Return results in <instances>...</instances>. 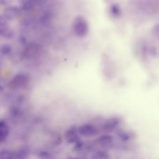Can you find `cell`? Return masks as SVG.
I'll return each mask as SVG.
<instances>
[{
	"label": "cell",
	"mask_w": 159,
	"mask_h": 159,
	"mask_svg": "<svg viewBox=\"0 0 159 159\" xmlns=\"http://www.w3.org/2000/svg\"><path fill=\"white\" fill-rule=\"evenodd\" d=\"M30 76L26 73H19L16 74L8 84L9 88L12 89L24 88L28 84Z\"/></svg>",
	"instance_id": "obj_1"
},
{
	"label": "cell",
	"mask_w": 159,
	"mask_h": 159,
	"mask_svg": "<svg viewBox=\"0 0 159 159\" xmlns=\"http://www.w3.org/2000/svg\"><path fill=\"white\" fill-rule=\"evenodd\" d=\"M73 30L75 34L79 37H83L88 32L87 22L83 17L79 16L75 19L73 24Z\"/></svg>",
	"instance_id": "obj_2"
},
{
	"label": "cell",
	"mask_w": 159,
	"mask_h": 159,
	"mask_svg": "<svg viewBox=\"0 0 159 159\" xmlns=\"http://www.w3.org/2000/svg\"><path fill=\"white\" fill-rule=\"evenodd\" d=\"M20 12V9L17 6H10L4 11L3 16L7 20L11 21L15 20L18 17Z\"/></svg>",
	"instance_id": "obj_3"
},
{
	"label": "cell",
	"mask_w": 159,
	"mask_h": 159,
	"mask_svg": "<svg viewBox=\"0 0 159 159\" xmlns=\"http://www.w3.org/2000/svg\"><path fill=\"white\" fill-rule=\"evenodd\" d=\"M39 50V45L35 43H30L26 46L24 52V57L31 58L38 54Z\"/></svg>",
	"instance_id": "obj_4"
},
{
	"label": "cell",
	"mask_w": 159,
	"mask_h": 159,
	"mask_svg": "<svg viewBox=\"0 0 159 159\" xmlns=\"http://www.w3.org/2000/svg\"><path fill=\"white\" fill-rule=\"evenodd\" d=\"M9 129L4 121L0 120V142L5 140L9 135Z\"/></svg>",
	"instance_id": "obj_5"
},
{
	"label": "cell",
	"mask_w": 159,
	"mask_h": 159,
	"mask_svg": "<svg viewBox=\"0 0 159 159\" xmlns=\"http://www.w3.org/2000/svg\"><path fill=\"white\" fill-rule=\"evenodd\" d=\"M0 36L6 39H11L13 37L14 32L7 25L0 27Z\"/></svg>",
	"instance_id": "obj_6"
},
{
	"label": "cell",
	"mask_w": 159,
	"mask_h": 159,
	"mask_svg": "<svg viewBox=\"0 0 159 159\" xmlns=\"http://www.w3.org/2000/svg\"><path fill=\"white\" fill-rule=\"evenodd\" d=\"M29 152L28 149L25 147H23L14 155V159H26L28 156Z\"/></svg>",
	"instance_id": "obj_7"
},
{
	"label": "cell",
	"mask_w": 159,
	"mask_h": 159,
	"mask_svg": "<svg viewBox=\"0 0 159 159\" xmlns=\"http://www.w3.org/2000/svg\"><path fill=\"white\" fill-rule=\"evenodd\" d=\"M0 159H14V154L6 149L0 151Z\"/></svg>",
	"instance_id": "obj_8"
},
{
	"label": "cell",
	"mask_w": 159,
	"mask_h": 159,
	"mask_svg": "<svg viewBox=\"0 0 159 159\" xmlns=\"http://www.w3.org/2000/svg\"><path fill=\"white\" fill-rule=\"evenodd\" d=\"M36 5L35 1H26L23 2L21 8L25 11H29L32 10Z\"/></svg>",
	"instance_id": "obj_9"
},
{
	"label": "cell",
	"mask_w": 159,
	"mask_h": 159,
	"mask_svg": "<svg viewBox=\"0 0 159 159\" xmlns=\"http://www.w3.org/2000/svg\"><path fill=\"white\" fill-rule=\"evenodd\" d=\"M11 52V46L8 43H5L0 46V53L3 55H8Z\"/></svg>",
	"instance_id": "obj_10"
},
{
	"label": "cell",
	"mask_w": 159,
	"mask_h": 159,
	"mask_svg": "<svg viewBox=\"0 0 159 159\" xmlns=\"http://www.w3.org/2000/svg\"><path fill=\"white\" fill-rule=\"evenodd\" d=\"M50 20H51V17L49 14L46 13L45 14L43 15L42 16L41 21V23L44 25H48L49 23H50Z\"/></svg>",
	"instance_id": "obj_11"
},
{
	"label": "cell",
	"mask_w": 159,
	"mask_h": 159,
	"mask_svg": "<svg viewBox=\"0 0 159 159\" xmlns=\"http://www.w3.org/2000/svg\"><path fill=\"white\" fill-rule=\"evenodd\" d=\"M33 23V21L31 18H25L22 22V25L24 26H29Z\"/></svg>",
	"instance_id": "obj_12"
},
{
	"label": "cell",
	"mask_w": 159,
	"mask_h": 159,
	"mask_svg": "<svg viewBox=\"0 0 159 159\" xmlns=\"http://www.w3.org/2000/svg\"><path fill=\"white\" fill-rule=\"evenodd\" d=\"M111 12L114 15L118 16L120 15V8L117 6L113 5L111 7Z\"/></svg>",
	"instance_id": "obj_13"
},
{
	"label": "cell",
	"mask_w": 159,
	"mask_h": 159,
	"mask_svg": "<svg viewBox=\"0 0 159 159\" xmlns=\"http://www.w3.org/2000/svg\"><path fill=\"white\" fill-rule=\"evenodd\" d=\"M7 20L3 16L0 15V27L7 25Z\"/></svg>",
	"instance_id": "obj_14"
},
{
	"label": "cell",
	"mask_w": 159,
	"mask_h": 159,
	"mask_svg": "<svg viewBox=\"0 0 159 159\" xmlns=\"http://www.w3.org/2000/svg\"><path fill=\"white\" fill-rule=\"evenodd\" d=\"M18 41H19L20 44H22V45H26L27 42V39L25 36H21L19 37Z\"/></svg>",
	"instance_id": "obj_15"
},
{
	"label": "cell",
	"mask_w": 159,
	"mask_h": 159,
	"mask_svg": "<svg viewBox=\"0 0 159 159\" xmlns=\"http://www.w3.org/2000/svg\"><path fill=\"white\" fill-rule=\"evenodd\" d=\"M41 158L42 159H47L49 157V154L46 152H41L40 154Z\"/></svg>",
	"instance_id": "obj_16"
},
{
	"label": "cell",
	"mask_w": 159,
	"mask_h": 159,
	"mask_svg": "<svg viewBox=\"0 0 159 159\" xmlns=\"http://www.w3.org/2000/svg\"><path fill=\"white\" fill-rule=\"evenodd\" d=\"M6 2L5 1H0V4L1 5H4L6 3Z\"/></svg>",
	"instance_id": "obj_17"
},
{
	"label": "cell",
	"mask_w": 159,
	"mask_h": 159,
	"mask_svg": "<svg viewBox=\"0 0 159 159\" xmlns=\"http://www.w3.org/2000/svg\"><path fill=\"white\" fill-rule=\"evenodd\" d=\"M0 66H1V65H0Z\"/></svg>",
	"instance_id": "obj_18"
}]
</instances>
